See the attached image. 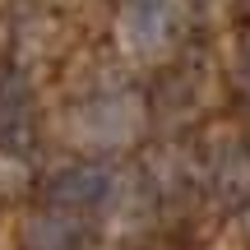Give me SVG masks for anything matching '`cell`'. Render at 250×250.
Wrapping results in <instances>:
<instances>
[{
  "label": "cell",
  "mask_w": 250,
  "mask_h": 250,
  "mask_svg": "<svg viewBox=\"0 0 250 250\" xmlns=\"http://www.w3.org/2000/svg\"><path fill=\"white\" fill-rule=\"evenodd\" d=\"M176 33V5L171 0H130L121 14V46L134 56H158Z\"/></svg>",
  "instance_id": "cell-1"
},
{
  "label": "cell",
  "mask_w": 250,
  "mask_h": 250,
  "mask_svg": "<svg viewBox=\"0 0 250 250\" xmlns=\"http://www.w3.org/2000/svg\"><path fill=\"white\" fill-rule=\"evenodd\" d=\"M139 121H144V116H139V102H134V98H102V102H93V107H83L79 134H83L88 144L111 148V144L134 139Z\"/></svg>",
  "instance_id": "cell-2"
}]
</instances>
